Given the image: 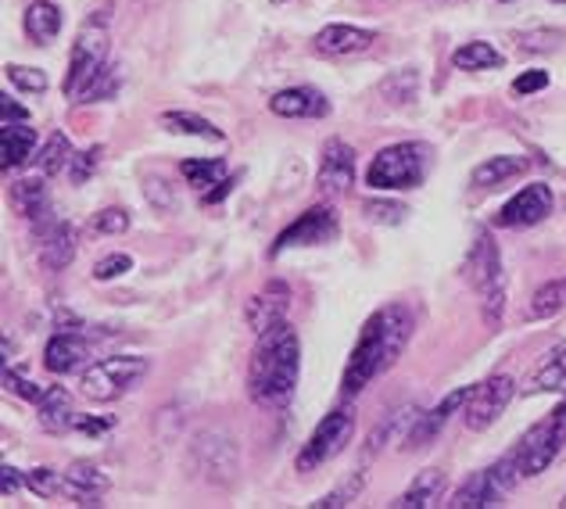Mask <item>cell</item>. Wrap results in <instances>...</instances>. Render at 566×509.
Listing matches in <instances>:
<instances>
[{
	"label": "cell",
	"mask_w": 566,
	"mask_h": 509,
	"mask_svg": "<svg viewBox=\"0 0 566 509\" xmlns=\"http://www.w3.org/2000/svg\"><path fill=\"white\" fill-rule=\"evenodd\" d=\"M412 331H416V320L406 305L377 309L374 316L363 323L359 341H355V349L348 355L345 377H340V392L352 398V395L366 392L377 377H384V373L401 359V352L409 349Z\"/></svg>",
	"instance_id": "cell-1"
},
{
	"label": "cell",
	"mask_w": 566,
	"mask_h": 509,
	"mask_svg": "<svg viewBox=\"0 0 566 509\" xmlns=\"http://www.w3.org/2000/svg\"><path fill=\"white\" fill-rule=\"evenodd\" d=\"M297 377H302V341L297 331L283 320L262 331L248 359V395L255 406L280 409L287 406Z\"/></svg>",
	"instance_id": "cell-2"
},
{
	"label": "cell",
	"mask_w": 566,
	"mask_h": 509,
	"mask_svg": "<svg viewBox=\"0 0 566 509\" xmlns=\"http://www.w3.org/2000/svg\"><path fill=\"white\" fill-rule=\"evenodd\" d=\"M467 280L481 302V316L491 331H499L505 320V266H502V251L491 237L481 230L476 241L467 254Z\"/></svg>",
	"instance_id": "cell-3"
},
{
	"label": "cell",
	"mask_w": 566,
	"mask_h": 509,
	"mask_svg": "<svg viewBox=\"0 0 566 509\" xmlns=\"http://www.w3.org/2000/svg\"><path fill=\"white\" fill-rule=\"evenodd\" d=\"M434 166V152L423 141H401L387 144L377 158L369 162L366 184L374 190H416Z\"/></svg>",
	"instance_id": "cell-4"
},
{
	"label": "cell",
	"mask_w": 566,
	"mask_h": 509,
	"mask_svg": "<svg viewBox=\"0 0 566 509\" xmlns=\"http://www.w3.org/2000/svg\"><path fill=\"white\" fill-rule=\"evenodd\" d=\"M147 373H151V363L144 355H112L94 363L91 370H83L80 392L86 402H115L129 395Z\"/></svg>",
	"instance_id": "cell-5"
},
{
	"label": "cell",
	"mask_w": 566,
	"mask_h": 509,
	"mask_svg": "<svg viewBox=\"0 0 566 509\" xmlns=\"http://www.w3.org/2000/svg\"><path fill=\"white\" fill-rule=\"evenodd\" d=\"M352 434H355V409L340 406L334 413H326L319 427L308 434V442L302 445V453H297V463L294 467L308 474V470H319L326 467L334 456H340L345 448L352 445Z\"/></svg>",
	"instance_id": "cell-6"
},
{
	"label": "cell",
	"mask_w": 566,
	"mask_h": 509,
	"mask_svg": "<svg viewBox=\"0 0 566 509\" xmlns=\"http://www.w3.org/2000/svg\"><path fill=\"white\" fill-rule=\"evenodd\" d=\"M520 477H524V474H520L516 456L510 453V456H502L499 463H491V467L476 470V474L470 477V481L455 491L449 506H455V509H488V506H502V499L516 488Z\"/></svg>",
	"instance_id": "cell-7"
},
{
	"label": "cell",
	"mask_w": 566,
	"mask_h": 509,
	"mask_svg": "<svg viewBox=\"0 0 566 509\" xmlns=\"http://www.w3.org/2000/svg\"><path fill=\"white\" fill-rule=\"evenodd\" d=\"M108 65V19H94L80 29L76 43H72V58H69V80H65V94L80 97L86 83H91L97 72Z\"/></svg>",
	"instance_id": "cell-8"
},
{
	"label": "cell",
	"mask_w": 566,
	"mask_h": 509,
	"mask_svg": "<svg viewBox=\"0 0 566 509\" xmlns=\"http://www.w3.org/2000/svg\"><path fill=\"white\" fill-rule=\"evenodd\" d=\"M563 445H566V416L553 413L548 420L534 424V427L524 434V438L516 442L513 456H516L520 474H524V477H538V474H545V470L559 459Z\"/></svg>",
	"instance_id": "cell-9"
},
{
	"label": "cell",
	"mask_w": 566,
	"mask_h": 509,
	"mask_svg": "<svg viewBox=\"0 0 566 509\" xmlns=\"http://www.w3.org/2000/svg\"><path fill=\"white\" fill-rule=\"evenodd\" d=\"M513 395H516V381L505 377V373H499V377H491L484 384H473V392H470L467 406H463L467 430H473V434L488 430L505 409H510Z\"/></svg>",
	"instance_id": "cell-10"
},
{
	"label": "cell",
	"mask_w": 566,
	"mask_h": 509,
	"mask_svg": "<svg viewBox=\"0 0 566 509\" xmlns=\"http://www.w3.org/2000/svg\"><path fill=\"white\" fill-rule=\"evenodd\" d=\"M337 237V212L331 205H312L308 212H302L287 230L276 237L273 259H280L287 248H312V245H331Z\"/></svg>",
	"instance_id": "cell-11"
},
{
	"label": "cell",
	"mask_w": 566,
	"mask_h": 509,
	"mask_svg": "<svg viewBox=\"0 0 566 509\" xmlns=\"http://www.w3.org/2000/svg\"><path fill=\"white\" fill-rule=\"evenodd\" d=\"M553 205H556L553 187H548V184H531L520 194H513V198L499 208L495 222H499V227H505V230L538 227V222H545L548 216H553Z\"/></svg>",
	"instance_id": "cell-12"
},
{
	"label": "cell",
	"mask_w": 566,
	"mask_h": 509,
	"mask_svg": "<svg viewBox=\"0 0 566 509\" xmlns=\"http://www.w3.org/2000/svg\"><path fill=\"white\" fill-rule=\"evenodd\" d=\"M193 459L208 481L227 485L237 474V442L222 430H205L193 438Z\"/></svg>",
	"instance_id": "cell-13"
},
{
	"label": "cell",
	"mask_w": 566,
	"mask_h": 509,
	"mask_svg": "<svg viewBox=\"0 0 566 509\" xmlns=\"http://www.w3.org/2000/svg\"><path fill=\"white\" fill-rule=\"evenodd\" d=\"M36 227V241H40V262L48 273H62L76 254V230L65 219H54L51 212L33 222Z\"/></svg>",
	"instance_id": "cell-14"
},
{
	"label": "cell",
	"mask_w": 566,
	"mask_h": 509,
	"mask_svg": "<svg viewBox=\"0 0 566 509\" xmlns=\"http://www.w3.org/2000/svg\"><path fill=\"white\" fill-rule=\"evenodd\" d=\"M91 334H83V326H72V331H57L48 349H43V366L57 377L65 373H76L83 363H91Z\"/></svg>",
	"instance_id": "cell-15"
},
{
	"label": "cell",
	"mask_w": 566,
	"mask_h": 509,
	"mask_svg": "<svg viewBox=\"0 0 566 509\" xmlns=\"http://www.w3.org/2000/svg\"><path fill=\"white\" fill-rule=\"evenodd\" d=\"M287 309H291V291H287V283L273 280V283H265V288H262L259 294H251V302H248V309H244V320H248L251 331L262 334V331H270V326H276V323L287 320Z\"/></svg>",
	"instance_id": "cell-16"
},
{
	"label": "cell",
	"mask_w": 566,
	"mask_h": 509,
	"mask_svg": "<svg viewBox=\"0 0 566 509\" xmlns=\"http://www.w3.org/2000/svg\"><path fill=\"white\" fill-rule=\"evenodd\" d=\"M377 43V33L374 29H359V25H326L319 29L316 37H312V48L316 54H326V58H348V54H363Z\"/></svg>",
	"instance_id": "cell-17"
},
{
	"label": "cell",
	"mask_w": 566,
	"mask_h": 509,
	"mask_svg": "<svg viewBox=\"0 0 566 509\" xmlns=\"http://www.w3.org/2000/svg\"><path fill=\"white\" fill-rule=\"evenodd\" d=\"M470 392L473 387H455L452 395H444L434 409H427V413H420V420H416V427L409 430V448H427L430 442L438 438V434L444 430V424L452 420V416L467 406V398H470Z\"/></svg>",
	"instance_id": "cell-18"
},
{
	"label": "cell",
	"mask_w": 566,
	"mask_h": 509,
	"mask_svg": "<svg viewBox=\"0 0 566 509\" xmlns=\"http://www.w3.org/2000/svg\"><path fill=\"white\" fill-rule=\"evenodd\" d=\"M355 184V152L345 141H326L319 155V187L326 194H345Z\"/></svg>",
	"instance_id": "cell-19"
},
{
	"label": "cell",
	"mask_w": 566,
	"mask_h": 509,
	"mask_svg": "<svg viewBox=\"0 0 566 509\" xmlns=\"http://www.w3.org/2000/svg\"><path fill=\"white\" fill-rule=\"evenodd\" d=\"M270 112L280 118H326L331 115V101L316 86H291L270 97Z\"/></svg>",
	"instance_id": "cell-20"
},
{
	"label": "cell",
	"mask_w": 566,
	"mask_h": 509,
	"mask_svg": "<svg viewBox=\"0 0 566 509\" xmlns=\"http://www.w3.org/2000/svg\"><path fill=\"white\" fill-rule=\"evenodd\" d=\"M520 392L524 395H545V392L566 395V341H556L553 349L545 352V359L534 366V373Z\"/></svg>",
	"instance_id": "cell-21"
},
{
	"label": "cell",
	"mask_w": 566,
	"mask_h": 509,
	"mask_svg": "<svg viewBox=\"0 0 566 509\" xmlns=\"http://www.w3.org/2000/svg\"><path fill=\"white\" fill-rule=\"evenodd\" d=\"M108 485H112L108 474L94 467V463H72L65 470V496L76 499L80 506H97Z\"/></svg>",
	"instance_id": "cell-22"
},
{
	"label": "cell",
	"mask_w": 566,
	"mask_h": 509,
	"mask_svg": "<svg viewBox=\"0 0 566 509\" xmlns=\"http://www.w3.org/2000/svg\"><path fill=\"white\" fill-rule=\"evenodd\" d=\"M36 420L48 434H65L76 427V409H72V395L65 387H48L36 402Z\"/></svg>",
	"instance_id": "cell-23"
},
{
	"label": "cell",
	"mask_w": 566,
	"mask_h": 509,
	"mask_svg": "<svg viewBox=\"0 0 566 509\" xmlns=\"http://www.w3.org/2000/svg\"><path fill=\"white\" fill-rule=\"evenodd\" d=\"M0 166L8 173L11 169H22L33 162L36 155V129L29 123H4V141H0Z\"/></svg>",
	"instance_id": "cell-24"
},
{
	"label": "cell",
	"mask_w": 566,
	"mask_h": 509,
	"mask_svg": "<svg viewBox=\"0 0 566 509\" xmlns=\"http://www.w3.org/2000/svg\"><path fill=\"white\" fill-rule=\"evenodd\" d=\"M11 208L19 212L22 219H43L51 212V198H48V184L43 176H22L11 184Z\"/></svg>",
	"instance_id": "cell-25"
},
{
	"label": "cell",
	"mask_w": 566,
	"mask_h": 509,
	"mask_svg": "<svg viewBox=\"0 0 566 509\" xmlns=\"http://www.w3.org/2000/svg\"><path fill=\"white\" fill-rule=\"evenodd\" d=\"M62 22L65 14L57 4H51V0H33V4L25 8V33L33 37V43H40V48H51V43L57 40V33H62Z\"/></svg>",
	"instance_id": "cell-26"
},
{
	"label": "cell",
	"mask_w": 566,
	"mask_h": 509,
	"mask_svg": "<svg viewBox=\"0 0 566 509\" xmlns=\"http://www.w3.org/2000/svg\"><path fill=\"white\" fill-rule=\"evenodd\" d=\"M441 491H444V470L430 467V470L416 474L412 485L401 491V496L391 506L395 509H427V506H434L441 499Z\"/></svg>",
	"instance_id": "cell-27"
},
{
	"label": "cell",
	"mask_w": 566,
	"mask_h": 509,
	"mask_svg": "<svg viewBox=\"0 0 566 509\" xmlns=\"http://www.w3.org/2000/svg\"><path fill=\"white\" fill-rule=\"evenodd\" d=\"M416 420H420V409L416 406H398L384 416V424L369 434V453H380V448L387 442H406L409 438V430L416 427Z\"/></svg>",
	"instance_id": "cell-28"
},
{
	"label": "cell",
	"mask_w": 566,
	"mask_h": 509,
	"mask_svg": "<svg viewBox=\"0 0 566 509\" xmlns=\"http://www.w3.org/2000/svg\"><path fill=\"white\" fill-rule=\"evenodd\" d=\"M524 169H527V158H520V155H499V158L481 162V166L473 169L470 184H473V187H481V190H488V187H499V184H505V179L520 176Z\"/></svg>",
	"instance_id": "cell-29"
},
{
	"label": "cell",
	"mask_w": 566,
	"mask_h": 509,
	"mask_svg": "<svg viewBox=\"0 0 566 509\" xmlns=\"http://www.w3.org/2000/svg\"><path fill=\"white\" fill-rule=\"evenodd\" d=\"M452 65L463 69V72H488V69H502L505 58H502V51L491 48V43L473 40V43H463V48L452 54Z\"/></svg>",
	"instance_id": "cell-30"
},
{
	"label": "cell",
	"mask_w": 566,
	"mask_h": 509,
	"mask_svg": "<svg viewBox=\"0 0 566 509\" xmlns=\"http://www.w3.org/2000/svg\"><path fill=\"white\" fill-rule=\"evenodd\" d=\"M161 126L169 133H184V137H201V141H227V133L216 129L208 118L193 112H161Z\"/></svg>",
	"instance_id": "cell-31"
},
{
	"label": "cell",
	"mask_w": 566,
	"mask_h": 509,
	"mask_svg": "<svg viewBox=\"0 0 566 509\" xmlns=\"http://www.w3.org/2000/svg\"><path fill=\"white\" fill-rule=\"evenodd\" d=\"M563 305H566V280H548L531 294L524 316L527 320H553L556 312H563Z\"/></svg>",
	"instance_id": "cell-32"
},
{
	"label": "cell",
	"mask_w": 566,
	"mask_h": 509,
	"mask_svg": "<svg viewBox=\"0 0 566 509\" xmlns=\"http://www.w3.org/2000/svg\"><path fill=\"white\" fill-rule=\"evenodd\" d=\"M180 173L190 187L208 190V187H219L222 179H227V162L222 158H187L180 166Z\"/></svg>",
	"instance_id": "cell-33"
},
{
	"label": "cell",
	"mask_w": 566,
	"mask_h": 509,
	"mask_svg": "<svg viewBox=\"0 0 566 509\" xmlns=\"http://www.w3.org/2000/svg\"><path fill=\"white\" fill-rule=\"evenodd\" d=\"M69 166H72V144H69L65 133H54V137L36 152V169L43 176H57Z\"/></svg>",
	"instance_id": "cell-34"
},
{
	"label": "cell",
	"mask_w": 566,
	"mask_h": 509,
	"mask_svg": "<svg viewBox=\"0 0 566 509\" xmlns=\"http://www.w3.org/2000/svg\"><path fill=\"white\" fill-rule=\"evenodd\" d=\"M416 94H420V76H416V69H398L380 83V97L391 104H409V101H416Z\"/></svg>",
	"instance_id": "cell-35"
},
{
	"label": "cell",
	"mask_w": 566,
	"mask_h": 509,
	"mask_svg": "<svg viewBox=\"0 0 566 509\" xmlns=\"http://www.w3.org/2000/svg\"><path fill=\"white\" fill-rule=\"evenodd\" d=\"M118 86H123V76H118V69L115 65H104L97 76L86 83V90L76 97L83 104H94V101H112L118 94Z\"/></svg>",
	"instance_id": "cell-36"
},
{
	"label": "cell",
	"mask_w": 566,
	"mask_h": 509,
	"mask_svg": "<svg viewBox=\"0 0 566 509\" xmlns=\"http://www.w3.org/2000/svg\"><path fill=\"white\" fill-rule=\"evenodd\" d=\"M25 488L40 499H54L57 491H65V474H57L51 467H33L25 470Z\"/></svg>",
	"instance_id": "cell-37"
},
{
	"label": "cell",
	"mask_w": 566,
	"mask_h": 509,
	"mask_svg": "<svg viewBox=\"0 0 566 509\" xmlns=\"http://www.w3.org/2000/svg\"><path fill=\"white\" fill-rule=\"evenodd\" d=\"M363 485H366V470L352 474L348 481H340L334 491H326V496H323L319 502H312V506H316V509H340V506H352L355 499H359Z\"/></svg>",
	"instance_id": "cell-38"
},
{
	"label": "cell",
	"mask_w": 566,
	"mask_h": 509,
	"mask_svg": "<svg viewBox=\"0 0 566 509\" xmlns=\"http://www.w3.org/2000/svg\"><path fill=\"white\" fill-rule=\"evenodd\" d=\"M101 155H104V147H101V144L86 147V152H80V155H72V166H69V179H72V184H86V179H91V176L97 173Z\"/></svg>",
	"instance_id": "cell-39"
},
{
	"label": "cell",
	"mask_w": 566,
	"mask_h": 509,
	"mask_svg": "<svg viewBox=\"0 0 566 509\" xmlns=\"http://www.w3.org/2000/svg\"><path fill=\"white\" fill-rule=\"evenodd\" d=\"M363 212L369 222H384V227H398V222H406V205H398V201H366L363 205Z\"/></svg>",
	"instance_id": "cell-40"
},
{
	"label": "cell",
	"mask_w": 566,
	"mask_h": 509,
	"mask_svg": "<svg viewBox=\"0 0 566 509\" xmlns=\"http://www.w3.org/2000/svg\"><path fill=\"white\" fill-rule=\"evenodd\" d=\"M91 230L94 233H108V237H118L129 230V212L126 208H101V212L91 219Z\"/></svg>",
	"instance_id": "cell-41"
},
{
	"label": "cell",
	"mask_w": 566,
	"mask_h": 509,
	"mask_svg": "<svg viewBox=\"0 0 566 509\" xmlns=\"http://www.w3.org/2000/svg\"><path fill=\"white\" fill-rule=\"evenodd\" d=\"M4 387H8L11 395L25 398V402H40V398H43V392H48V387H40L33 377H25L22 370H4Z\"/></svg>",
	"instance_id": "cell-42"
},
{
	"label": "cell",
	"mask_w": 566,
	"mask_h": 509,
	"mask_svg": "<svg viewBox=\"0 0 566 509\" xmlns=\"http://www.w3.org/2000/svg\"><path fill=\"white\" fill-rule=\"evenodd\" d=\"M8 80L11 86L25 90V94H43L48 90V76L40 69H25V65H8Z\"/></svg>",
	"instance_id": "cell-43"
},
{
	"label": "cell",
	"mask_w": 566,
	"mask_h": 509,
	"mask_svg": "<svg viewBox=\"0 0 566 509\" xmlns=\"http://www.w3.org/2000/svg\"><path fill=\"white\" fill-rule=\"evenodd\" d=\"M133 269V254L126 251H112V254H104V259L94 266V280H115V277H126Z\"/></svg>",
	"instance_id": "cell-44"
},
{
	"label": "cell",
	"mask_w": 566,
	"mask_h": 509,
	"mask_svg": "<svg viewBox=\"0 0 566 509\" xmlns=\"http://www.w3.org/2000/svg\"><path fill=\"white\" fill-rule=\"evenodd\" d=\"M144 194H147V201L158 208V212H169V208H176V190L161 176H147L144 179Z\"/></svg>",
	"instance_id": "cell-45"
},
{
	"label": "cell",
	"mask_w": 566,
	"mask_h": 509,
	"mask_svg": "<svg viewBox=\"0 0 566 509\" xmlns=\"http://www.w3.org/2000/svg\"><path fill=\"white\" fill-rule=\"evenodd\" d=\"M548 86V72L545 69H531V72H520L513 80V94H538V90Z\"/></svg>",
	"instance_id": "cell-46"
},
{
	"label": "cell",
	"mask_w": 566,
	"mask_h": 509,
	"mask_svg": "<svg viewBox=\"0 0 566 509\" xmlns=\"http://www.w3.org/2000/svg\"><path fill=\"white\" fill-rule=\"evenodd\" d=\"M112 427H115V416H76V427H72V430L91 434V438H97V434L112 430Z\"/></svg>",
	"instance_id": "cell-47"
},
{
	"label": "cell",
	"mask_w": 566,
	"mask_h": 509,
	"mask_svg": "<svg viewBox=\"0 0 566 509\" xmlns=\"http://www.w3.org/2000/svg\"><path fill=\"white\" fill-rule=\"evenodd\" d=\"M0 115H4V123H29V108L19 104L14 97H0Z\"/></svg>",
	"instance_id": "cell-48"
},
{
	"label": "cell",
	"mask_w": 566,
	"mask_h": 509,
	"mask_svg": "<svg viewBox=\"0 0 566 509\" xmlns=\"http://www.w3.org/2000/svg\"><path fill=\"white\" fill-rule=\"evenodd\" d=\"M22 485H25V474H19L14 467H0V491H4V496H14Z\"/></svg>",
	"instance_id": "cell-49"
},
{
	"label": "cell",
	"mask_w": 566,
	"mask_h": 509,
	"mask_svg": "<svg viewBox=\"0 0 566 509\" xmlns=\"http://www.w3.org/2000/svg\"><path fill=\"white\" fill-rule=\"evenodd\" d=\"M230 190H233V179L227 176V179H222V184H219L216 190H205V201H208V205H216V201H222V198H227Z\"/></svg>",
	"instance_id": "cell-50"
},
{
	"label": "cell",
	"mask_w": 566,
	"mask_h": 509,
	"mask_svg": "<svg viewBox=\"0 0 566 509\" xmlns=\"http://www.w3.org/2000/svg\"><path fill=\"white\" fill-rule=\"evenodd\" d=\"M556 413H559V416H566V402H563V406H559V409H556Z\"/></svg>",
	"instance_id": "cell-51"
},
{
	"label": "cell",
	"mask_w": 566,
	"mask_h": 509,
	"mask_svg": "<svg viewBox=\"0 0 566 509\" xmlns=\"http://www.w3.org/2000/svg\"><path fill=\"white\" fill-rule=\"evenodd\" d=\"M548 4H566V0H548Z\"/></svg>",
	"instance_id": "cell-52"
},
{
	"label": "cell",
	"mask_w": 566,
	"mask_h": 509,
	"mask_svg": "<svg viewBox=\"0 0 566 509\" xmlns=\"http://www.w3.org/2000/svg\"><path fill=\"white\" fill-rule=\"evenodd\" d=\"M273 4H287V0H273Z\"/></svg>",
	"instance_id": "cell-53"
},
{
	"label": "cell",
	"mask_w": 566,
	"mask_h": 509,
	"mask_svg": "<svg viewBox=\"0 0 566 509\" xmlns=\"http://www.w3.org/2000/svg\"><path fill=\"white\" fill-rule=\"evenodd\" d=\"M559 506H563V509H566V499H563V502H559Z\"/></svg>",
	"instance_id": "cell-54"
},
{
	"label": "cell",
	"mask_w": 566,
	"mask_h": 509,
	"mask_svg": "<svg viewBox=\"0 0 566 509\" xmlns=\"http://www.w3.org/2000/svg\"><path fill=\"white\" fill-rule=\"evenodd\" d=\"M502 4H510V0H502Z\"/></svg>",
	"instance_id": "cell-55"
}]
</instances>
